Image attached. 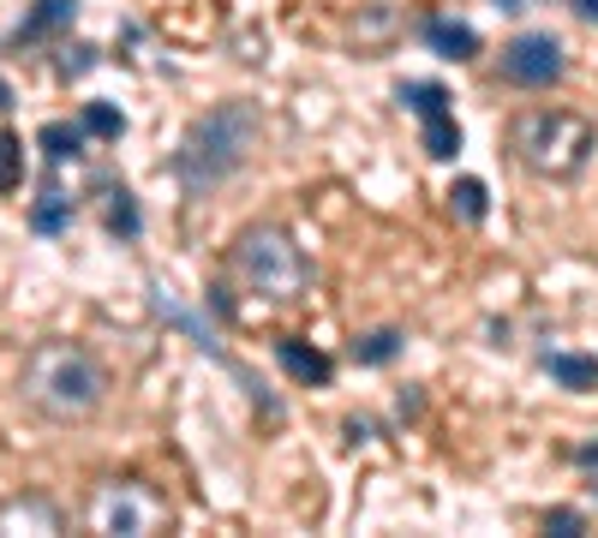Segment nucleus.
Segmentation results:
<instances>
[{"instance_id":"412c9836","label":"nucleus","mask_w":598,"mask_h":538,"mask_svg":"<svg viewBox=\"0 0 598 538\" xmlns=\"http://www.w3.org/2000/svg\"><path fill=\"white\" fill-rule=\"evenodd\" d=\"M575 12L580 19H598V0H575Z\"/></svg>"},{"instance_id":"f03ea898","label":"nucleus","mask_w":598,"mask_h":538,"mask_svg":"<svg viewBox=\"0 0 598 538\" xmlns=\"http://www.w3.org/2000/svg\"><path fill=\"white\" fill-rule=\"evenodd\" d=\"M24 401L42 407L49 419H84L96 413L102 395H108V377L84 347L72 341H42L31 359H24V377H19Z\"/></svg>"},{"instance_id":"ddd939ff","label":"nucleus","mask_w":598,"mask_h":538,"mask_svg":"<svg viewBox=\"0 0 598 538\" xmlns=\"http://www.w3.org/2000/svg\"><path fill=\"white\" fill-rule=\"evenodd\" d=\"M72 12H78V0H36V12L24 19L19 36H42V31H61V24H72Z\"/></svg>"},{"instance_id":"f8f14e48","label":"nucleus","mask_w":598,"mask_h":538,"mask_svg":"<svg viewBox=\"0 0 598 538\" xmlns=\"http://www.w3.org/2000/svg\"><path fill=\"white\" fill-rule=\"evenodd\" d=\"M78 126H84L91 138H120V133H126V114L114 108V102H84Z\"/></svg>"},{"instance_id":"1a4fd4ad","label":"nucleus","mask_w":598,"mask_h":538,"mask_svg":"<svg viewBox=\"0 0 598 538\" xmlns=\"http://www.w3.org/2000/svg\"><path fill=\"white\" fill-rule=\"evenodd\" d=\"M419 120H426V156L449 162V156L461 150V126H455V114H449V108H431V114H419Z\"/></svg>"},{"instance_id":"2eb2a0df","label":"nucleus","mask_w":598,"mask_h":538,"mask_svg":"<svg viewBox=\"0 0 598 538\" xmlns=\"http://www.w3.org/2000/svg\"><path fill=\"white\" fill-rule=\"evenodd\" d=\"M19 180H24V144L12 133H0V198L19 192Z\"/></svg>"},{"instance_id":"a211bd4d","label":"nucleus","mask_w":598,"mask_h":538,"mask_svg":"<svg viewBox=\"0 0 598 538\" xmlns=\"http://www.w3.org/2000/svg\"><path fill=\"white\" fill-rule=\"evenodd\" d=\"M545 527H550V532H580L587 520H580L575 508H550V515H545Z\"/></svg>"},{"instance_id":"aec40b11","label":"nucleus","mask_w":598,"mask_h":538,"mask_svg":"<svg viewBox=\"0 0 598 538\" xmlns=\"http://www.w3.org/2000/svg\"><path fill=\"white\" fill-rule=\"evenodd\" d=\"M575 461H580V467H598V443H587V449H580Z\"/></svg>"},{"instance_id":"0eeeda50","label":"nucleus","mask_w":598,"mask_h":538,"mask_svg":"<svg viewBox=\"0 0 598 538\" xmlns=\"http://www.w3.org/2000/svg\"><path fill=\"white\" fill-rule=\"evenodd\" d=\"M426 42L443 54V61H473L479 54V31L461 24V19H426Z\"/></svg>"},{"instance_id":"4be33fe9","label":"nucleus","mask_w":598,"mask_h":538,"mask_svg":"<svg viewBox=\"0 0 598 538\" xmlns=\"http://www.w3.org/2000/svg\"><path fill=\"white\" fill-rule=\"evenodd\" d=\"M0 108H12V84L7 78H0Z\"/></svg>"},{"instance_id":"7ed1b4c3","label":"nucleus","mask_w":598,"mask_h":538,"mask_svg":"<svg viewBox=\"0 0 598 538\" xmlns=\"http://www.w3.org/2000/svg\"><path fill=\"white\" fill-rule=\"evenodd\" d=\"M508 150H515L521 168L545 173V180H575L592 162L598 133L575 108H527L508 120Z\"/></svg>"},{"instance_id":"4468645a","label":"nucleus","mask_w":598,"mask_h":538,"mask_svg":"<svg viewBox=\"0 0 598 538\" xmlns=\"http://www.w3.org/2000/svg\"><path fill=\"white\" fill-rule=\"evenodd\" d=\"M449 210H455L461 222H485V186H479V180H455V186H449Z\"/></svg>"},{"instance_id":"9d476101","label":"nucleus","mask_w":598,"mask_h":538,"mask_svg":"<svg viewBox=\"0 0 598 538\" xmlns=\"http://www.w3.org/2000/svg\"><path fill=\"white\" fill-rule=\"evenodd\" d=\"M545 371L557 377L563 389H598V359L592 354H550Z\"/></svg>"},{"instance_id":"6ab92c4d","label":"nucleus","mask_w":598,"mask_h":538,"mask_svg":"<svg viewBox=\"0 0 598 538\" xmlns=\"http://www.w3.org/2000/svg\"><path fill=\"white\" fill-rule=\"evenodd\" d=\"M91 54H96V49H72L66 61H61V72H66V78H78V72H91Z\"/></svg>"},{"instance_id":"f257e3e1","label":"nucleus","mask_w":598,"mask_h":538,"mask_svg":"<svg viewBox=\"0 0 598 538\" xmlns=\"http://www.w3.org/2000/svg\"><path fill=\"white\" fill-rule=\"evenodd\" d=\"M258 138H264V114L252 102H216L210 114H198L186 126L180 150H174V180L192 198L216 192V186H228L233 173L252 162Z\"/></svg>"},{"instance_id":"6e6552de","label":"nucleus","mask_w":598,"mask_h":538,"mask_svg":"<svg viewBox=\"0 0 598 538\" xmlns=\"http://www.w3.org/2000/svg\"><path fill=\"white\" fill-rule=\"evenodd\" d=\"M84 126H72V120H49L36 133V144H42V156H49V162H72V156H84Z\"/></svg>"},{"instance_id":"dca6fc26","label":"nucleus","mask_w":598,"mask_h":538,"mask_svg":"<svg viewBox=\"0 0 598 538\" xmlns=\"http://www.w3.org/2000/svg\"><path fill=\"white\" fill-rule=\"evenodd\" d=\"M66 215H72V198H66V192H42V203H36V215H31V222L42 228V234H61V228H66Z\"/></svg>"},{"instance_id":"9b49d317","label":"nucleus","mask_w":598,"mask_h":538,"mask_svg":"<svg viewBox=\"0 0 598 538\" xmlns=\"http://www.w3.org/2000/svg\"><path fill=\"white\" fill-rule=\"evenodd\" d=\"M401 354V329H371V336L354 341V359L359 366H389Z\"/></svg>"},{"instance_id":"20e7f679","label":"nucleus","mask_w":598,"mask_h":538,"mask_svg":"<svg viewBox=\"0 0 598 538\" xmlns=\"http://www.w3.org/2000/svg\"><path fill=\"white\" fill-rule=\"evenodd\" d=\"M233 275L264 299H300L305 287V252L282 228H245L233 240Z\"/></svg>"},{"instance_id":"f3484780","label":"nucleus","mask_w":598,"mask_h":538,"mask_svg":"<svg viewBox=\"0 0 598 538\" xmlns=\"http://www.w3.org/2000/svg\"><path fill=\"white\" fill-rule=\"evenodd\" d=\"M108 228H114V234H126V240L138 234V203H133V192H126V186H120V192H114V203H108Z\"/></svg>"},{"instance_id":"423d86ee","label":"nucleus","mask_w":598,"mask_h":538,"mask_svg":"<svg viewBox=\"0 0 598 538\" xmlns=\"http://www.w3.org/2000/svg\"><path fill=\"white\" fill-rule=\"evenodd\" d=\"M275 359H282V371L294 377V383H329L335 366H329V354H317V347H305V341H275Z\"/></svg>"},{"instance_id":"39448f33","label":"nucleus","mask_w":598,"mask_h":538,"mask_svg":"<svg viewBox=\"0 0 598 538\" xmlns=\"http://www.w3.org/2000/svg\"><path fill=\"white\" fill-rule=\"evenodd\" d=\"M563 42L550 31H521L515 42L503 49V78L521 84V91H545V84L563 78Z\"/></svg>"}]
</instances>
